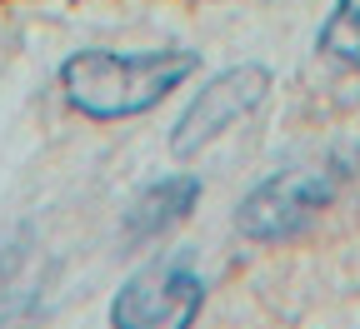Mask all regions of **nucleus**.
<instances>
[{"instance_id": "obj_1", "label": "nucleus", "mask_w": 360, "mask_h": 329, "mask_svg": "<svg viewBox=\"0 0 360 329\" xmlns=\"http://www.w3.org/2000/svg\"><path fill=\"white\" fill-rule=\"evenodd\" d=\"M195 70L191 51H146V55H115V51H80L60 65L65 100L96 120L141 115Z\"/></svg>"}, {"instance_id": "obj_2", "label": "nucleus", "mask_w": 360, "mask_h": 329, "mask_svg": "<svg viewBox=\"0 0 360 329\" xmlns=\"http://www.w3.org/2000/svg\"><path fill=\"white\" fill-rule=\"evenodd\" d=\"M200 300H205V279L191 269L186 255H175L130 274L110 304V319L120 329H180L195 319Z\"/></svg>"}, {"instance_id": "obj_3", "label": "nucleus", "mask_w": 360, "mask_h": 329, "mask_svg": "<svg viewBox=\"0 0 360 329\" xmlns=\"http://www.w3.org/2000/svg\"><path fill=\"white\" fill-rule=\"evenodd\" d=\"M330 195H335V180L326 170H281L240 200L236 224L250 240H285V234H295L300 224L321 215Z\"/></svg>"}, {"instance_id": "obj_4", "label": "nucleus", "mask_w": 360, "mask_h": 329, "mask_svg": "<svg viewBox=\"0 0 360 329\" xmlns=\"http://www.w3.org/2000/svg\"><path fill=\"white\" fill-rule=\"evenodd\" d=\"M265 90H270V70L265 65H231V70H220L186 105V115L175 120L170 150L175 155H195L200 145H210L215 135H225L236 120H245L265 100Z\"/></svg>"}, {"instance_id": "obj_5", "label": "nucleus", "mask_w": 360, "mask_h": 329, "mask_svg": "<svg viewBox=\"0 0 360 329\" xmlns=\"http://www.w3.org/2000/svg\"><path fill=\"white\" fill-rule=\"evenodd\" d=\"M195 195H200V184H195L191 175L155 180L150 190H141V195H135V205L125 210V240H155L160 229L180 224V220L191 215Z\"/></svg>"}, {"instance_id": "obj_6", "label": "nucleus", "mask_w": 360, "mask_h": 329, "mask_svg": "<svg viewBox=\"0 0 360 329\" xmlns=\"http://www.w3.org/2000/svg\"><path fill=\"white\" fill-rule=\"evenodd\" d=\"M321 51L340 65H360V0H335V11L321 30Z\"/></svg>"}]
</instances>
